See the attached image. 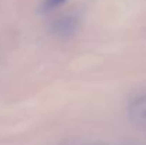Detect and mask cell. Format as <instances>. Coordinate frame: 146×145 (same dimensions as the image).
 <instances>
[{
	"instance_id": "obj_1",
	"label": "cell",
	"mask_w": 146,
	"mask_h": 145,
	"mask_svg": "<svg viewBox=\"0 0 146 145\" xmlns=\"http://www.w3.org/2000/svg\"><path fill=\"white\" fill-rule=\"evenodd\" d=\"M55 31L61 36H65V34H71L74 30H75V20L72 17H64V19H60L57 20L55 26H54Z\"/></svg>"
},
{
	"instance_id": "obj_2",
	"label": "cell",
	"mask_w": 146,
	"mask_h": 145,
	"mask_svg": "<svg viewBox=\"0 0 146 145\" xmlns=\"http://www.w3.org/2000/svg\"><path fill=\"white\" fill-rule=\"evenodd\" d=\"M64 1H67V0H46L44 7H46V9H54V7H57V6L62 4Z\"/></svg>"
}]
</instances>
